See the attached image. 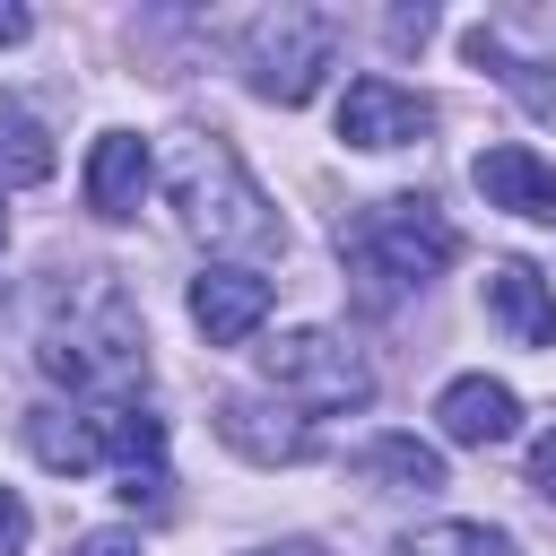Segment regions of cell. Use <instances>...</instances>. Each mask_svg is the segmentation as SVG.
<instances>
[{"label": "cell", "instance_id": "30bf717a", "mask_svg": "<svg viewBox=\"0 0 556 556\" xmlns=\"http://www.w3.org/2000/svg\"><path fill=\"white\" fill-rule=\"evenodd\" d=\"M217 434H226L243 460H261V469L313 452V426H304L287 400H217Z\"/></svg>", "mask_w": 556, "mask_h": 556}, {"label": "cell", "instance_id": "277c9868", "mask_svg": "<svg viewBox=\"0 0 556 556\" xmlns=\"http://www.w3.org/2000/svg\"><path fill=\"white\" fill-rule=\"evenodd\" d=\"M235 61H243L252 96L304 104L321 87V70L339 61V17H321V9H269V17H252L235 35Z\"/></svg>", "mask_w": 556, "mask_h": 556}, {"label": "cell", "instance_id": "9a60e30c", "mask_svg": "<svg viewBox=\"0 0 556 556\" xmlns=\"http://www.w3.org/2000/svg\"><path fill=\"white\" fill-rule=\"evenodd\" d=\"M469 61H478V70H495V87H504L513 104H530L539 122H556V70H547V61H521L495 26H469Z\"/></svg>", "mask_w": 556, "mask_h": 556}, {"label": "cell", "instance_id": "d4e9b609", "mask_svg": "<svg viewBox=\"0 0 556 556\" xmlns=\"http://www.w3.org/2000/svg\"><path fill=\"white\" fill-rule=\"evenodd\" d=\"M0 243H9V208H0Z\"/></svg>", "mask_w": 556, "mask_h": 556}, {"label": "cell", "instance_id": "d6986e66", "mask_svg": "<svg viewBox=\"0 0 556 556\" xmlns=\"http://www.w3.org/2000/svg\"><path fill=\"white\" fill-rule=\"evenodd\" d=\"M26 530H35V513H26V504L0 486V556H17V547H26Z\"/></svg>", "mask_w": 556, "mask_h": 556}, {"label": "cell", "instance_id": "4fadbf2b", "mask_svg": "<svg viewBox=\"0 0 556 556\" xmlns=\"http://www.w3.org/2000/svg\"><path fill=\"white\" fill-rule=\"evenodd\" d=\"M87 426H96V452L130 469H165V426L139 408V400H87Z\"/></svg>", "mask_w": 556, "mask_h": 556}, {"label": "cell", "instance_id": "cb8c5ba5", "mask_svg": "<svg viewBox=\"0 0 556 556\" xmlns=\"http://www.w3.org/2000/svg\"><path fill=\"white\" fill-rule=\"evenodd\" d=\"M252 556H321V547H304V539H278V547H252Z\"/></svg>", "mask_w": 556, "mask_h": 556}, {"label": "cell", "instance_id": "ffe728a7", "mask_svg": "<svg viewBox=\"0 0 556 556\" xmlns=\"http://www.w3.org/2000/svg\"><path fill=\"white\" fill-rule=\"evenodd\" d=\"M70 556H139V539H130V530H87Z\"/></svg>", "mask_w": 556, "mask_h": 556}, {"label": "cell", "instance_id": "603a6c76", "mask_svg": "<svg viewBox=\"0 0 556 556\" xmlns=\"http://www.w3.org/2000/svg\"><path fill=\"white\" fill-rule=\"evenodd\" d=\"M26 26H35V17H26L17 0H0V43H26Z\"/></svg>", "mask_w": 556, "mask_h": 556}, {"label": "cell", "instance_id": "5bb4252c", "mask_svg": "<svg viewBox=\"0 0 556 556\" xmlns=\"http://www.w3.org/2000/svg\"><path fill=\"white\" fill-rule=\"evenodd\" d=\"M356 478H374L382 495H434L443 486V452L417 443V434H374L356 452Z\"/></svg>", "mask_w": 556, "mask_h": 556}, {"label": "cell", "instance_id": "7a4b0ae2", "mask_svg": "<svg viewBox=\"0 0 556 556\" xmlns=\"http://www.w3.org/2000/svg\"><path fill=\"white\" fill-rule=\"evenodd\" d=\"M156 182H165L174 217H182L208 252H278V243H287L269 191L243 174V156H235L217 130H174L165 156H156Z\"/></svg>", "mask_w": 556, "mask_h": 556}, {"label": "cell", "instance_id": "2e32d148", "mask_svg": "<svg viewBox=\"0 0 556 556\" xmlns=\"http://www.w3.org/2000/svg\"><path fill=\"white\" fill-rule=\"evenodd\" d=\"M26 443H35V460L43 469H61V478H87L104 452H96V426H87V408H35L26 417Z\"/></svg>", "mask_w": 556, "mask_h": 556}, {"label": "cell", "instance_id": "ba28073f", "mask_svg": "<svg viewBox=\"0 0 556 556\" xmlns=\"http://www.w3.org/2000/svg\"><path fill=\"white\" fill-rule=\"evenodd\" d=\"M269 304H278V287H269L261 269H200V278H191V321H200L208 348L252 339V330L269 321Z\"/></svg>", "mask_w": 556, "mask_h": 556}, {"label": "cell", "instance_id": "5b68a950", "mask_svg": "<svg viewBox=\"0 0 556 556\" xmlns=\"http://www.w3.org/2000/svg\"><path fill=\"white\" fill-rule=\"evenodd\" d=\"M261 374L287 408H365L374 400V365L339 330H287L278 348H261Z\"/></svg>", "mask_w": 556, "mask_h": 556}, {"label": "cell", "instance_id": "8fae6325", "mask_svg": "<svg viewBox=\"0 0 556 556\" xmlns=\"http://www.w3.org/2000/svg\"><path fill=\"white\" fill-rule=\"evenodd\" d=\"M486 321L513 339V348H556V295L530 261H495L486 269Z\"/></svg>", "mask_w": 556, "mask_h": 556}, {"label": "cell", "instance_id": "ac0fdd59", "mask_svg": "<svg viewBox=\"0 0 556 556\" xmlns=\"http://www.w3.org/2000/svg\"><path fill=\"white\" fill-rule=\"evenodd\" d=\"M391 556H521L504 530H486V521H434V530H417V539H400Z\"/></svg>", "mask_w": 556, "mask_h": 556}, {"label": "cell", "instance_id": "6da1fadb", "mask_svg": "<svg viewBox=\"0 0 556 556\" xmlns=\"http://www.w3.org/2000/svg\"><path fill=\"white\" fill-rule=\"evenodd\" d=\"M35 365L78 400H130L148 382V321L113 269H61L43 287Z\"/></svg>", "mask_w": 556, "mask_h": 556}, {"label": "cell", "instance_id": "44dd1931", "mask_svg": "<svg viewBox=\"0 0 556 556\" xmlns=\"http://www.w3.org/2000/svg\"><path fill=\"white\" fill-rule=\"evenodd\" d=\"M530 486L556 504V434H539V452H530Z\"/></svg>", "mask_w": 556, "mask_h": 556}, {"label": "cell", "instance_id": "3957f363", "mask_svg": "<svg viewBox=\"0 0 556 556\" xmlns=\"http://www.w3.org/2000/svg\"><path fill=\"white\" fill-rule=\"evenodd\" d=\"M452 252H460V235H452L443 208L417 200V191H400V200H365V208L339 226V261H348V278L365 287V304H400L408 287L443 278Z\"/></svg>", "mask_w": 556, "mask_h": 556}, {"label": "cell", "instance_id": "8992f818", "mask_svg": "<svg viewBox=\"0 0 556 556\" xmlns=\"http://www.w3.org/2000/svg\"><path fill=\"white\" fill-rule=\"evenodd\" d=\"M434 130V104L417 96V87H400V78H382V70H365V78H348V96H339V139L348 148H417Z\"/></svg>", "mask_w": 556, "mask_h": 556}, {"label": "cell", "instance_id": "9c48e42d", "mask_svg": "<svg viewBox=\"0 0 556 556\" xmlns=\"http://www.w3.org/2000/svg\"><path fill=\"white\" fill-rule=\"evenodd\" d=\"M434 426H443V443L486 452V443H513V434H521V400H513V382H495V374H460V382H443Z\"/></svg>", "mask_w": 556, "mask_h": 556}, {"label": "cell", "instance_id": "7c38bea8", "mask_svg": "<svg viewBox=\"0 0 556 556\" xmlns=\"http://www.w3.org/2000/svg\"><path fill=\"white\" fill-rule=\"evenodd\" d=\"M148 174H156L148 139H139V130H104V139L87 148V208H96V217H130L139 191H148Z\"/></svg>", "mask_w": 556, "mask_h": 556}, {"label": "cell", "instance_id": "52a82bcc", "mask_svg": "<svg viewBox=\"0 0 556 556\" xmlns=\"http://www.w3.org/2000/svg\"><path fill=\"white\" fill-rule=\"evenodd\" d=\"M469 182H478V200H486V208H504V217H530V226H556V165H547L539 148H521V139H495V148H478Z\"/></svg>", "mask_w": 556, "mask_h": 556}, {"label": "cell", "instance_id": "7402d4cb", "mask_svg": "<svg viewBox=\"0 0 556 556\" xmlns=\"http://www.w3.org/2000/svg\"><path fill=\"white\" fill-rule=\"evenodd\" d=\"M426 26H434V9H400L391 17V43H426Z\"/></svg>", "mask_w": 556, "mask_h": 556}, {"label": "cell", "instance_id": "e0dca14e", "mask_svg": "<svg viewBox=\"0 0 556 556\" xmlns=\"http://www.w3.org/2000/svg\"><path fill=\"white\" fill-rule=\"evenodd\" d=\"M43 174H52V139H43V122L17 113V104H0V182H43Z\"/></svg>", "mask_w": 556, "mask_h": 556}]
</instances>
